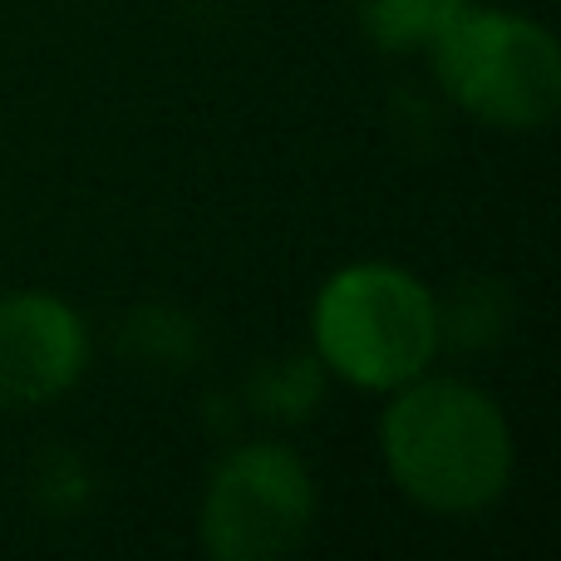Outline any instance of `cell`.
<instances>
[{
	"label": "cell",
	"instance_id": "obj_1",
	"mask_svg": "<svg viewBox=\"0 0 561 561\" xmlns=\"http://www.w3.org/2000/svg\"><path fill=\"white\" fill-rule=\"evenodd\" d=\"M379 454L404 497L444 517H473L507 493L513 434L493 394L468 379H409L379 419Z\"/></svg>",
	"mask_w": 561,
	"mask_h": 561
},
{
	"label": "cell",
	"instance_id": "obj_2",
	"mask_svg": "<svg viewBox=\"0 0 561 561\" xmlns=\"http://www.w3.org/2000/svg\"><path fill=\"white\" fill-rule=\"evenodd\" d=\"M316 350L345 385L394 394L428 375L438 355V300L414 272L389 262L345 266L316 290L310 306Z\"/></svg>",
	"mask_w": 561,
	"mask_h": 561
},
{
	"label": "cell",
	"instance_id": "obj_3",
	"mask_svg": "<svg viewBox=\"0 0 561 561\" xmlns=\"http://www.w3.org/2000/svg\"><path fill=\"white\" fill-rule=\"evenodd\" d=\"M448 99L507 134L547 128L561 108V49L552 30L507 10L468 5L428 45Z\"/></svg>",
	"mask_w": 561,
	"mask_h": 561
},
{
	"label": "cell",
	"instance_id": "obj_4",
	"mask_svg": "<svg viewBox=\"0 0 561 561\" xmlns=\"http://www.w3.org/2000/svg\"><path fill=\"white\" fill-rule=\"evenodd\" d=\"M316 523L310 468L286 444H242L203 493V547L217 561H276Z\"/></svg>",
	"mask_w": 561,
	"mask_h": 561
},
{
	"label": "cell",
	"instance_id": "obj_5",
	"mask_svg": "<svg viewBox=\"0 0 561 561\" xmlns=\"http://www.w3.org/2000/svg\"><path fill=\"white\" fill-rule=\"evenodd\" d=\"M89 359L84 320L45 290L0 296V409H35L59 399Z\"/></svg>",
	"mask_w": 561,
	"mask_h": 561
},
{
	"label": "cell",
	"instance_id": "obj_6",
	"mask_svg": "<svg viewBox=\"0 0 561 561\" xmlns=\"http://www.w3.org/2000/svg\"><path fill=\"white\" fill-rule=\"evenodd\" d=\"M468 0H365V30L385 49H428Z\"/></svg>",
	"mask_w": 561,
	"mask_h": 561
}]
</instances>
